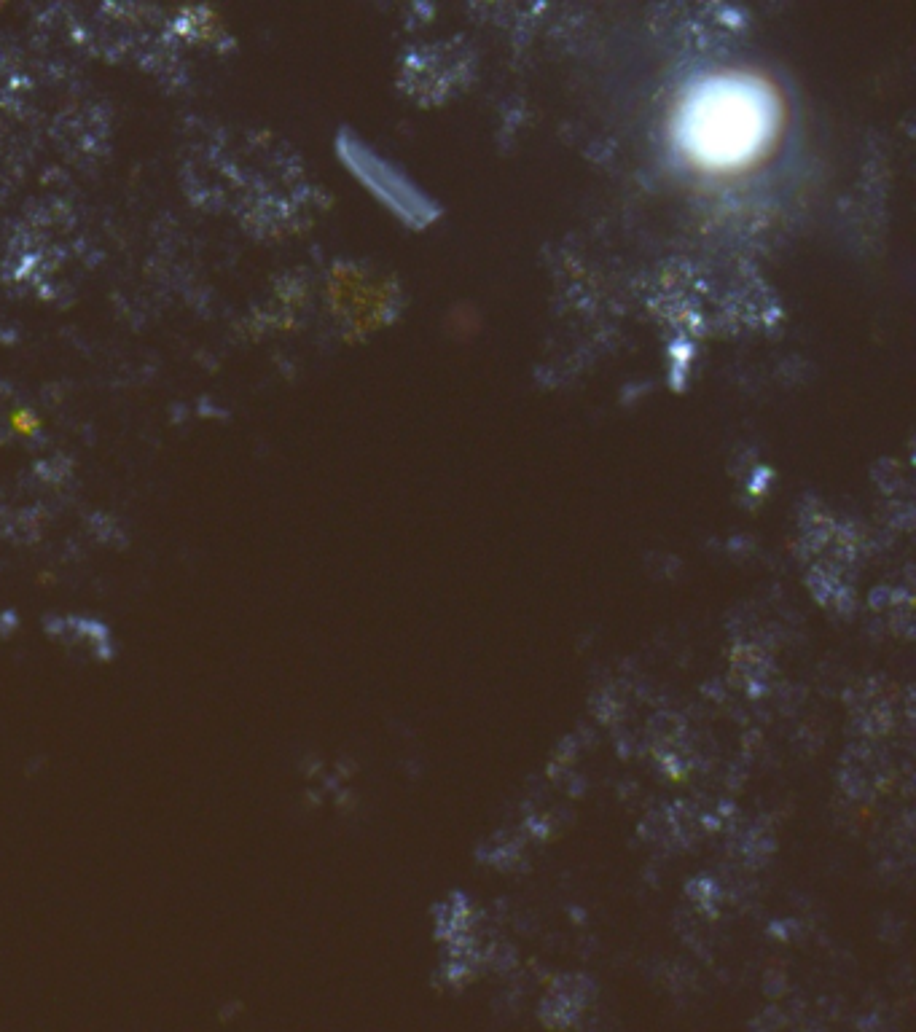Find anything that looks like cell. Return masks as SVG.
Here are the masks:
<instances>
[{"instance_id":"cell-1","label":"cell","mask_w":916,"mask_h":1032,"mask_svg":"<svg viewBox=\"0 0 916 1032\" xmlns=\"http://www.w3.org/2000/svg\"><path fill=\"white\" fill-rule=\"evenodd\" d=\"M344 154H347V162L352 164L355 175H360L363 183L411 229H425L441 215V207L417 183L409 181L398 167L385 162L382 156L363 148L360 143H352Z\"/></svg>"}]
</instances>
